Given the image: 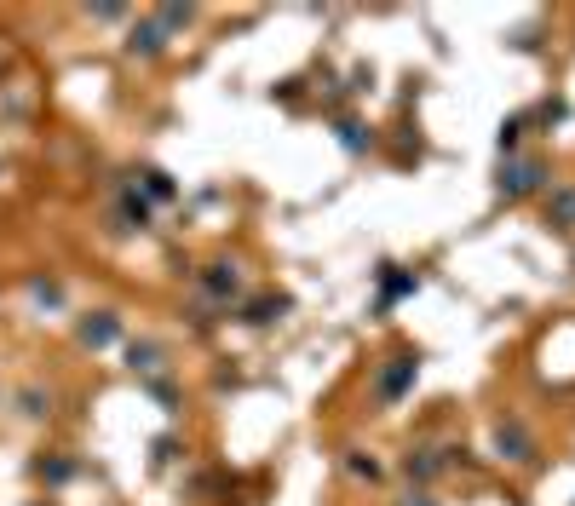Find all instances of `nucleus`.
<instances>
[{
	"instance_id": "f257e3e1",
	"label": "nucleus",
	"mask_w": 575,
	"mask_h": 506,
	"mask_svg": "<svg viewBox=\"0 0 575 506\" xmlns=\"http://www.w3.org/2000/svg\"><path fill=\"white\" fill-rule=\"evenodd\" d=\"M535 184H541V167H535V161H518V167H506L501 173L506 196H524V190H535Z\"/></svg>"
},
{
	"instance_id": "f03ea898",
	"label": "nucleus",
	"mask_w": 575,
	"mask_h": 506,
	"mask_svg": "<svg viewBox=\"0 0 575 506\" xmlns=\"http://www.w3.org/2000/svg\"><path fill=\"white\" fill-rule=\"evenodd\" d=\"M409 506H432V501H426V495H414V501H409Z\"/></svg>"
}]
</instances>
